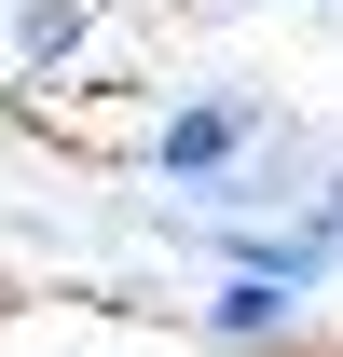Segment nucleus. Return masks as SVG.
<instances>
[{"mask_svg":"<svg viewBox=\"0 0 343 357\" xmlns=\"http://www.w3.org/2000/svg\"><path fill=\"white\" fill-rule=\"evenodd\" d=\"M302 234H316V248H330V261H343V151H330V165H316V192H302Z\"/></svg>","mask_w":343,"mask_h":357,"instance_id":"obj_4","label":"nucleus"},{"mask_svg":"<svg viewBox=\"0 0 343 357\" xmlns=\"http://www.w3.org/2000/svg\"><path fill=\"white\" fill-rule=\"evenodd\" d=\"M302 303L316 289H289V275H220L206 289V344L220 357H302Z\"/></svg>","mask_w":343,"mask_h":357,"instance_id":"obj_2","label":"nucleus"},{"mask_svg":"<svg viewBox=\"0 0 343 357\" xmlns=\"http://www.w3.org/2000/svg\"><path fill=\"white\" fill-rule=\"evenodd\" d=\"M0 42H14V69L42 83V69L83 55V0H14V14H0Z\"/></svg>","mask_w":343,"mask_h":357,"instance_id":"obj_3","label":"nucleus"},{"mask_svg":"<svg viewBox=\"0 0 343 357\" xmlns=\"http://www.w3.org/2000/svg\"><path fill=\"white\" fill-rule=\"evenodd\" d=\"M261 137H275V110L247 83H206V96H178V110H151V178L165 192H220Z\"/></svg>","mask_w":343,"mask_h":357,"instance_id":"obj_1","label":"nucleus"}]
</instances>
